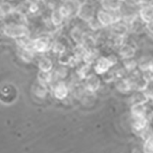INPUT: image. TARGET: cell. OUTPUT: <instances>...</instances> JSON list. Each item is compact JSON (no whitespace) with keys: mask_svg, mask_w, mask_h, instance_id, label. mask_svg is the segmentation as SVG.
Masks as SVG:
<instances>
[{"mask_svg":"<svg viewBox=\"0 0 153 153\" xmlns=\"http://www.w3.org/2000/svg\"><path fill=\"white\" fill-rule=\"evenodd\" d=\"M2 32L5 36L13 39H19L30 36V30L27 25L21 23L5 24L2 28Z\"/></svg>","mask_w":153,"mask_h":153,"instance_id":"obj_1","label":"cell"},{"mask_svg":"<svg viewBox=\"0 0 153 153\" xmlns=\"http://www.w3.org/2000/svg\"><path fill=\"white\" fill-rule=\"evenodd\" d=\"M120 11H108L101 8L96 11V19L99 22L102 28H108L111 27L113 24L117 23L118 21H122V14Z\"/></svg>","mask_w":153,"mask_h":153,"instance_id":"obj_2","label":"cell"},{"mask_svg":"<svg viewBox=\"0 0 153 153\" xmlns=\"http://www.w3.org/2000/svg\"><path fill=\"white\" fill-rule=\"evenodd\" d=\"M117 63V58L115 56H100L97 58L93 65L94 73L98 76H102Z\"/></svg>","mask_w":153,"mask_h":153,"instance_id":"obj_3","label":"cell"},{"mask_svg":"<svg viewBox=\"0 0 153 153\" xmlns=\"http://www.w3.org/2000/svg\"><path fill=\"white\" fill-rule=\"evenodd\" d=\"M52 39L48 36H40L33 39V51L36 53H45L52 48Z\"/></svg>","mask_w":153,"mask_h":153,"instance_id":"obj_4","label":"cell"},{"mask_svg":"<svg viewBox=\"0 0 153 153\" xmlns=\"http://www.w3.org/2000/svg\"><path fill=\"white\" fill-rule=\"evenodd\" d=\"M76 16L86 23H89L91 19H93L96 16V9L94 5L88 1L81 3Z\"/></svg>","mask_w":153,"mask_h":153,"instance_id":"obj_5","label":"cell"},{"mask_svg":"<svg viewBox=\"0 0 153 153\" xmlns=\"http://www.w3.org/2000/svg\"><path fill=\"white\" fill-rule=\"evenodd\" d=\"M84 86L86 88V91L91 94H95L98 90L100 89L101 86V79L97 74H90L87 78L85 79Z\"/></svg>","mask_w":153,"mask_h":153,"instance_id":"obj_6","label":"cell"},{"mask_svg":"<svg viewBox=\"0 0 153 153\" xmlns=\"http://www.w3.org/2000/svg\"><path fill=\"white\" fill-rule=\"evenodd\" d=\"M51 90H52V94L54 98L57 100H65L68 96V93H70L68 86L66 85L65 82H63L61 80L54 83L52 87H51Z\"/></svg>","mask_w":153,"mask_h":153,"instance_id":"obj_7","label":"cell"},{"mask_svg":"<svg viewBox=\"0 0 153 153\" xmlns=\"http://www.w3.org/2000/svg\"><path fill=\"white\" fill-rule=\"evenodd\" d=\"M131 125H132V129L134 130V132L141 136L142 133L145 132L149 128V120H148L147 117H132V123H131Z\"/></svg>","mask_w":153,"mask_h":153,"instance_id":"obj_8","label":"cell"},{"mask_svg":"<svg viewBox=\"0 0 153 153\" xmlns=\"http://www.w3.org/2000/svg\"><path fill=\"white\" fill-rule=\"evenodd\" d=\"M128 25H129L130 32L135 34L141 33L142 31L146 30V24L140 19V16L138 14H135L134 16H132L129 21H127Z\"/></svg>","mask_w":153,"mask_h":153,"instance_id":"obj_9","label":"cell"},{"mask_svg":"<svg viewBox=\"0 0 153 153\" xmlns=\"http://www.w3.org/2000/svg\"><path fill=\"white\" fill-rule=\"evenodd\" d=\"M115 88L118 92L124 93H130L131 91H133V85H132V81H131L130 76H124V78H120L115 80Z\"/></svg>","mask_w":153,"mask_h":153,"instance_id":"obj_10","label":"cell"},{"mask_svg":"<svg viewBox=\"0 0 153 153\" xmlns=\"http://www.w3.org/2000/svg\"><path fill=\"white\" fill-rule=\"evenodd\" d=\"M111 34L114 36H122L126 37L128 35V33L130 32L129 25L126 21H118L117 23L113 24L111 27Z\"/></svg>","mask_w":153,"mask_h":153,"instance_id":"obj_11","label":"cell"},{"mask_svg":"<svg viewBox=\"0 0 153 153\" xmlns=\"http://www.w3.org/2000/svg\"><path fill=\"white\" fill-rule=\"evenodd\" d=\"M137 52V49L133 44L131 43H124L120 48H118V54H120L122 59H129L134 58Z\"/></svg>","mask_w":153,"mask_h":153,"instance_id":"obj_12","label":"cell"},{"mask_svg":"<svg viewBox=\"0 0 153 153\" xmlns=\"http://www.w3.org/2000/svg\"><path fill=\"white\" fill-rule=\"evenodd\" d=\"M138 16L145 24L153 21V4H144L138 11Z\"/></svg>","mask_w":153,"mask_h":153,"instance_id":"obj_13","label":"cell"},{"mask_svg":"<svg viewBox=\"0 0 153 153\" xmlns=\"http://www.w3.org/2000/svg\"><path fill=\"white\" fill-rule=\"evenodd\" d=\"M147 103H134L131 106V114L133 117H147L148 108Z\"/></svg>","mask_w":153,"mask_h":153,"instance_id":"obj_14","label":"cell"},{"mask_svg":"<svg viewBox=\"0 0 153 153\" xmlns=\"http://www.w3.org/2000/svg\"><path fill=\"white\" fill-rule=\"evenodd\" d=\"M123 3V0H101L102 8L108 11H120Z\"/></svg>","mask_w":153,"mask_h":153,"instance_id":"obj_15","label":"cell"},{"mask_svg":"<svg viewBox=\"0 0 153 153\" xmlns=\"http://www.w3.org/2000/svg\"><path fill=\"white\" fill-rule=\"evenodd\" d=\"M62 5L65 7L66 10L68 11L70 18H75L78 16V11L80 8V1L79 0H65Z\"/></svg>","mask_w":153,"mask_h":153,"instance_id":"obj_16","label":"cell"},{"mask_svg":"<svg viewBox=\"0 0 153 153\" xmlns=\"http://www.w3.org/2000/svg\"><path fill=\"white\" fill-rule=\"evenodd\" d=\"M82 44L86 49H95L96 44H97V39L96 37L91 33H85L84 32Z\"/></svg>","mask_w":153,"mask_h":153,"instance_id":"obj_17","label":"cell"},{"mask_svg":"<svg viewBox=\"0 0 153 153\" xmlns=\"http://www.w3.org/2000/svg\"><path fill=\"white\" fill-rule=\"evenodd\" d=\"M65 16L61 14L60 10H59V8L53 9L52 11H51V14H50V21L51 23L53 24V26L55 27V28H59L60 26H62L63 22H65Z\"/></svg>","mask_w":153,"mask_h":153,"instance_id":"obj_18","label":"cell"},{"mask_svg":"<svg viewBox=\"0 0 153 153\" xmlns=\"http://www.w3.org/2000/svg\"><path fill=\"white\" fill-rule=\"evenodd\" d=\"M38 68H39V71H46V73H49V71H51L53 68V62L49 57L42 56L38 61Z\"/></svg>","mask_w":153,"mask_h":153,"instance_id":"obj_19","label":"cell"},{"mask_svg":"<svg viewBox=\"0 0 153 153\" xmlns=\"http://www.w3.org/2000/svg\"><path fill=\"white\" fill-rule=\"evenodd\" d=\"M152 68H153V57L143 56V57L140 58L139 61H138V70L141 71V73Z\"/></svg>","mask_w":153,"mask_h":153,"instance_id":"obj_20","label":"cell"},{"mask_svg":"<svg viewBox=\"0 0 153 153\" xmlns=\"http://www.w3.org/2000/svg\"><path fill=\"white\" fill-rule=\"evenodd\" d=\"M35 53L33 50H28V49H21L19 48V56L23 61L27 63L33 62V60L35 59Z\"/></svg>","mask_w":153,"mask_h":153,"instance_id":"obj_21","label":"cell"},{"mask_svg":"<svg viewBox=\"0 0 153 153\" xmlns=\"http://www.w3.org/2000/svg\"><path fill=\"white\" fill-rule=\"evenodd\" d=\"M33 92L35 93V95L38 96L39 98H45L46 95H47V93H48L47 86L44 85V84H42V83H40L38 81L37 83L34 84Z\"/></svg>","mask_w":153,"mask_h":153,"instance_id":"obj_22","label":"cell"},{"mask_svg":"<svg viewBox=\"0 0 153 153\" xmlns=\"http://www.w3.org/2000/svg\"><path fill=\"white\" fill-rule=\"evenodd\" d=\"M74 57H75L74 53H71V51L70 50H66L63 53L59 54L58 62L59 65H70Z\"/></svg>","mask_w":153,"mask_h":153,"instance_id":"obj_23","label":"cell"},{"mask_svg":"<svg viewBox=\"0 0 153 153\" xmlns=\"http://www.w3.org/2000/svg\"><path fill=\"white\" fill-rule=\"evenodd\" d=\"M84 32L80 27H74L71 30V38L73 39V41L76 44H82V39H83Z\"/></svg>","mask_w":153,"mask_h":153,"instance_id":"obj_24","label":"cell"},{"mask_svg":"<svg viewBox=\"0 0 153 153\" xmlns=\"http://www.w3.org/2000/svg\"><path fill=\"white\" fill-rule=\"evenodd\" d=\"M90 71H91V65L83 62L82 65H79L78 70H76V74H78V76H80V79L85 80V79L91 74Z\"/></svg>","mask_w":153,"mask_h":153,"instance_id":"obj_25","label":"cell"},{"mask_svg":"<svg viewBox=\"0 0 153 153\" xmlns=\"http://www.w3.org/2000/svg\"><path fill=\"white\" fill-rule=\"evenodd\" d=\"M123 68H125L127 73H133L138 68V61H136L134 58L123 59Z\"/></svg>","mask_w":153,"mask_h":153,"instance_id":"obj_26","label":"cell"},{"mask_svg":"<svg viewBox=\"0 0 153 153\" xmlns=\"http://www.w3.org/2000/svg\"><path fill=\"white\" fill-rule=\"evenodd\" d=\"M53 73H54V75L57 76L58 80H63V79L68 76V71L66 65H59L58 66H56V68H55V70L53 71Z\"/></svg>","mask_w":153,"mask_h":153,"instance_id":"obj_27","label":"cell"},{"mask_svg":"<svg viewBox=\"0 0 153 153\" xmlns=\"http://www.w3.org/2000/svg\"><path fill=\"white\" fill-rule=\"evenodd\" d=\"M143 148L146 153H153V134L147 137L146 139H144Z\"/></svg>","mask_w":153,"mask_h":153,"instance_id":"obj_28","label":"cell"},{"mask_svg":"<svg viewBox=\"0 0 153 153\" xmlns=\"http://www.w3.org/2000/svg\"><path fill=\"white\" fill-rule=\"evenodd\" d=\"M102 78L105 83H112V82H115V80H117L114 71H113L112 68L110 71H108L107 73H105L104 75H102Z\"/></svg>","mask_w":153,"mask_h":153,"instance_id":"obj_29","label":"cell"},{"mask_svg":"<svg viewBox=\"0 0 153 153\" xmlns=\"http://www.w3.org/2000/svg\"><path fill=\"white\" fill-rule=\"evenodd\" d=\"M88 25H89V28L91 30H93V31H97V30L102 28L101 25L99 24V22L97 21V19H96V16L93 19H91V21L88 23Z\"/></svg>","mask_w":153,"mask_h":153,"instance_id":"obj_30","label":"cell"},{"mask_svg":"<svg viewBox=\"0 0 153 153\" xmlns=\"http://www.w3.org/2000/svg\"><path fill=\"white\" fill-rule=\"evenodd\" d=\"M132 153H146V152H145L144 148H143V145H142V146H136L133 148Z\"/></svg>","mask_w":153,"mask_h":153,"instance_id":"obj_31","label":"cell"},{"mask_svg":"<svg viewBox=\"0 0 153 153\" xmlns=\"http://www.w3.org/2000/svg\"><path fill=\"white\" fill-rule=\"evenodd\" d=\"M146 31L149 34L153 35V21L152 22H149V23L146 24Z\"/></svg>","mask_w":153,"mask_h":153,"instance_id":"obj_32","label":"cell"},{"mask_svg":"<svg viewBox=\"0 0 153 153\" xmlns=\"http://www.w3.org/2000/svg\"><path fill=\"white\" fill-rule=\"evenodd\" d=\"M6 14H5V12H4L3 10V8H2V6H1V4H0V21H4V19H6Z\"/></svg>","mask_w":153,"mask_h":153,"instance_id":"obj_33","label":"cell"},{"mask_svg":"<svg viewBox=\"0 0 153 153\" xmlns=\"http://www.w3.org/2000/svg\"><path fill=\"white\" fill-rule=\"evenodd\" d=\"M32 1H36V2H41L42 0H32Z\"/></svg>","mask_w":153,"mask_h":153,"instance_id":"obj_34","label":"cell"},{"mask_svg":"<svg viewBox=\"0 0 153 153\" xmlns=\"http://www.w3.org/2000/svg\"><path fill=\"white\" fill-rule=\"evenodd\" d=\"M123 1H125V0H123Z\"/></svg>","mask_w":153,"mask_h":153,"instance_id":"obj_35","label":"cell"}]
</instances>
